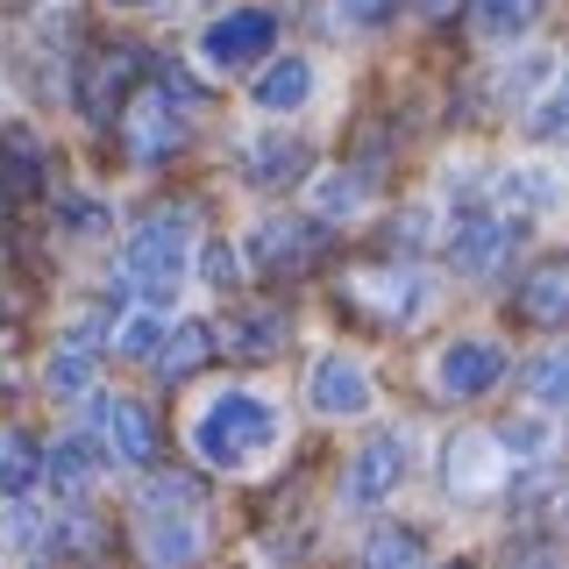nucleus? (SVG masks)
<instances>
[{"mask_svg":"<svg viewBox=\"0 0 569 569\" xmlns=\"http://www.w3.org/2000/svg\"><path fill=\"white\" fill-rule=\"evenodd\" d=\"M207 356H213V328H207V320H186V328H164L157 370H164L171 385H186V378H200V370H207Z\"/></svg>","mask_w":569,"mask_h":569,"instance_id":"16","label":"nucleus"},{"mask_svg":"<svg viewBox=\"0 0 569 569\" xmlns=\"http://www.w3.org/2000/svg\"><path fill=\"white\" fill-rule=\"evenodd\" d=\"M271 43H278V22H271V14H263V8H236V14H221V22L200 36V58L221 64V71H242V64L271 58Z\"/></svg>","mask_w":569,"mask_h":569,"instance_id":"7","label":"nucleus"},{"mask_svg":"<svg viewBox=\"0 0 569 569\" xmlns=\"http://www.w3.org/2000/svg\"><path fill=\"white\" fill-rule=\"evenodd\" d=\"M512 307H520L527 328H569V257L527 263V278H520V292H512Z\"/></svg>","mask_w":569,"mask_h":569,"instance_id":"10","label":"nucleus"},{"mask_svg":"<svg viewBox=\"0 0 569 569\" xmlns=\"http://www.w3.org/2000/svg\"><path fill=\"white\" fill-rule=\"evenodd\" d=\"M307 93H313V64L307 58H278L257 79V107H271V114H284V107H307Z\"/></svg>","mask_w":569,"mask_h":569,"instance_id":"17","label":"nucleus"},{"mask_svg":"<svg viewBox=\"0 0 569 569\" xmlns=\"http://www.w3.org/2000/svg\"><path fill=\"white\" fill-rule=\"evenodd\" d=\"M0 320H8V299H0Z\"/></svg>","mask_w":569,"mask_h":569,"instance_id":"37","label":"nucleus"},{"mask_svg":"<svg viewBox=\"0 0 569 569\" xmlns=\"http://www.w3.org/2000/svg\"><path fill=\"white\" fill-rule=\"evenodd\" d=\"M328 249H335L328 221H263L257 236H249V263L271 271V278H299V271H313Z\"/></svg>","mask_w":569,"mask_h":569,"instance_id":"5","label":"nucleus"},{"mask_svg":"<svg viewBox=\"0 0 569 569\" xmlns=\"http://www.w3.org/2000/svg\"><path fill=\"white\" fill-rule=\"evenodd\" d=\"M100 427H107V456H114L121 470H150L157 462V420L142 413L136 399H107Z\"/></svg>","mask_w":569,"mask_h":569,"instance_id":"14","label":"nucleus"},{"mask_svg":"<svg viewBox=\"0 0 569 569\" xmlns=\"http://www.w3.org/2000/svg\"><path fill=\"white\" fill-rule=\"evenodd\" d=\"M533 14H541V0H470V22L485 36H527Z\"/></svg>","mask_w":569,"mask_h":569,"instance_id":"24","label":"nucleus"},{"mask_svg":"<svg viewBox=\"0 0 569 569\" xmlns=\"http://www.w3.org/2000/svg\"><path fill=\"white\" fill-rule=\"evenodd\" d=\"M435 378H441V391H449V399H485V391L506 378V349H498L491 335H462V342L441 349Z\"/></svg>","mask_w":569,"mask_h":569,"instance_id":"9","label":"nucleus"},{"mask_svg":"<svg viewBox=\"0 0 569 569\" xmlns=\"http://www.w3.org/2000/svg\"><path fill=\"white\" fill-rule=\"evenodd\" d=\"M157 342H164V320H157L150 307H136V313H121V320H114V342H107V349L129 356V363H150Z\"/></svg>","mask_w":569,"mask_h":569,"instance_id":"23","label":"nucleus"},{"mask_svg":"<svg viewBox=\"0 0 569 569\" xmlns=\"http://www.w3.org/2000/svg\"><path fill=\"white\" fill-rule=\"evenodd\" d=\"M498 441H512V449H541L548 435H541V427H533V420H512V427H506V435H498Z\"/></svg>","mask_w":569,"mask_h":569,"instance_id":"35","label":"nucleus"},{"mask_svg":"<svg viewBox=\"0 0 569 569\" xmlns=\"http://www.w3.org/2000/svg\"><path fill=\"white\" fill-rule=\"evenodd\" d=\"M186 242H192V213H186V207H150V213L129 228L121 278H129L142 299H171L178 278H186Z\"/></svg>","mask_w":569,"mask_h":569,"instance_id":"2","label":"nucleus"},{"mask_svg":"<svg viewBox=\"0 0 569 569\" xmlns=\"http://www.w3.org/2000/svg\"><path fill=\"white\" fill-rule=\"evenodd\" d=\"M520 520H541V527L569 533V485H533V491L520 498Z\"/></svg>","mask_w":569,"mask_h":569,"instance_id":"28","label":"nucleus"},{"mask_svg":"<svg viewBox=\"0 0 569 569\" xmlns=\"http://www.w3.org/2000/svg\"><path fill=\"white\" fill-rule=\"evenodd\" d=\"M342 14H349V22H356V29H378V22H385V14H391V0H349V8H342Z\"/></svg>","mask_w":569,"mask_h":569,"instance_id":"33","label":"nucleus"},{"mask_svg":"<svg viewBox=\"0 0 569 569\" xmlns=\"http://www.w3.org/2000/svg\"><path fill=\"white\" fill-rule=\"evenodd\" d=\"M36 477H43V449H36V435H22V427H8L0 435V491L22 498Z\"/></svg>","mask_w":569,"mask_h":569,"instance_id":"18","label":"nucleus"},{"mask_svg":"<svg viewBox=\"0 0 569 569\" xmlns=\"http://www.w3.org/2000/svg\"><path fill=\"white\" fill-rule=\"evenodd\" d=\"M142 556H150V562H186V556H200V527H192L186 512H157L150 533H142Z\"/></svg>","mask_w":569,"mask_h":569,"instance_id":"21","label":"nucleus"},{"mask_svg":"<svg viewBox=\"0 0 569 569\" xmlns=\"http://www.w3.org/2000/svg\"><path fill=\"white\" fill-rule=\"evenodd\" d=\"M320 207H363V178H320Z\"/></svg>","mask_w":569,"mask_h":569,"instance_id":"32","label":"nucleus"},{"mask_svg":"<svg viewBox=\"0 0 569 569\" xmlns=\"http://www.w3.org/2000/svg\"><path fill=\"white\" fill-rule=\"evenodd\" d=\"M391 242H399V249H420V242H427V213H399V228H391Z\"/></svg>","mask_w":569,"mask_h":569,"instance_id":"34","label":"nucleus"},{"mask_svg":"<svg viewBox=\"0 0 569 569\" xmlns=\"http://www.w3.org/2000/svg\"><path fill=\"white\" fill-rule=\"evenodd\" d=\"M399 477H406V449L391 435H378V441H363V449L349 456L342 491H349V506H378V498L399 491Z\"/></svg>","mask_w":569,"mask_h":569,"instance_id":"11","label":"nucleus"},{"mask_svg":"<svg viewBox=\"0 0 569 569\" xmlns=\"http://www.w3.org/2000/svg\"><path fill=\"white\" fill-rule=\"evenodd\" d=\"M43 385H50V399H79V391H93V349L64 335V349H50V363H43Z\"/></svg>","mask_w":569,"mask_h":569,"instance_id":"19","label":"nucleus"},{"mask_svg":"<svg viewBox=\"0 0 569 569\" xmlns=\"http://www.w3.org/2000/svg\"><path fill=\"white\" fill-rule=\"evenodd\" d=\"M506 249H512V221H506V213H470V221L456 228V242H449V263L470 271V278H485V271L506 263Z\"/></svg>","mask_w":569,"mask_h":569,"instance_id":"15","label":"nucleus"},{"mask_svg":"<svg viewBox=\"0 0 569 569\" xmlns=\"http://www.w3.org/2000/svg\"><path fill=\"white\" fill-rule=\"evenodd\" d=\"M527 129H533V136H562V129H569V86H562V93H548L541 107H533V114H527Z\"/></svg>","mask_w":569,"mask_h":569,"instance_id":"30","label":"nucleus"},{"mask_svg":"<svg viewBox=\"0 0 569 569\" xmlns=\"http://www.w3.org/2000/svg\"><path fill=\"white\" fill-rule=\"evenodd\" d=\"M342 307L363 320V328H406V320L427 313V278L413 263H363V271H349L342 284Z\"/></svg>","mask_w":569,"mask_h":569,"instance_id":"3","label":"nucleus"},{"mask_svg":"<svg viewBox=\"0 0 569 569\" xmlns=\"http://www.w3.org/2000/svg\"><path fill=\"white\" fill-rule=\"evenodd\" d=\"M527 391L541 406H569V349H548L527 363Z\"/></svg>","mask_w":569,"mask_h":569,"instance_id":"27","label":"nucleus"},{"mask_svg":"<svg viewBox=\"0 0 569 569\" xmlns=\"http://www.w3.org/2000/svg\"><path fill=\"white\" fill-rule=\"evenodd\" d=\"M64 228H71V236H100V228H107V207L100 200H64Z\"/></svg>","mask_w":569,"mask_h":569,"instance_id":"31","label":"nucleus"},{"mask_svg":"<svg viewBox=\"0 0 569 569\" xmlns=\"http://www.w3.org/2000/svg\"><path fill=\"white\" fill-rule=\"evenodd\" d=\"M307 142L299 136H249L242 142V178L257 192H284V186H299V178H307Z\"/></svg>","mask_w":569,"mask_h":569,"instance_id":"12","label":"nucleus"},{"mask_svg":"<svg viewBox=\"0 0 569 569\" xmlns=\"http://www.w3.org/2000/svg\"><path fill=\"white\" fill-rule=\"evenodd\" d=\"M284 335H292V320H284V313H242L236 328H228V349L249 356V363H263V356L284 349Z\"/></svg>","mask_w":569,"mask_h":569,"instance_id":"20","label":"nucleus"},{"mask_svg":"<svg viewBox=\"0 0 569 569\" xmlns=\"http://www.w3.org/2000/svg\"><path fill=\"white\" fill-rule=\"evenodd\" d=\"M136 79H142V50L136 43H100L93 58L79 64V86H71V93H79V107L93 121H114L121 100L136 93Z\"/></svg>","mask_w":569,"mask_h":569,"instance_id":"6","label":"nucleus"},{"mask_svg":"<svg viewBox=\"0 0 569 569\" xmlns=\"http://www.w3.org/2000/svg\"><path fill=\"white\" fill-rule=\"evenodd\" d=\"M271 449H278V406L257 399V391H221L192 427V456L213 462V470H242Z\"/></svg>","mask_w":569,"mask_h":569,"instance_id":"1","label":"nucleus"},{"mask_svg":"<svg viewBox=\"0 0 569 569\" xmlns=\"http://www.w3.org/2000/svg\"><path fill=\"white\" fill-rule=\"evenodd\" d=\"M307 399H313L328 420H349V413H363V406H370V370L356 363V356H320Z\"/></svg>","mask_w":569,"mask_h":569,"instance_id":"13","label":"nucleus"},{"mask_svg":"<svg viewBox=\"0 0 569 569\" xmlns=\"http://www.w3.org/2000/svg\"><path fill=\"white\" fill-rule=\"evenodd\" d=\"M200 477H186V470H164V477H142V512H200Z\"/></svg>","mask_w":569,"mask_h":569,"instance_id":"22","label":"nucleus"},{"mask_svg":"<svg viewBox=\"0 0 569 569\" xmlns=\"http://www.w3.org/2000/svg\"><path fill=\"white\" fill-rule=\"evenodd\" d=\"M506 462L512 456H498V435H456L449 441V456H441V485H449L456 498H491L498 485H506Z\"/></svg>","mask_w":569,"mask_h":569,"instance_id":"8","label":"nucleus"},{"mask_svg":"<svg viewBox=\"0 0 569 569\" xmlns=\"http://www.w3.org/2000/svg\"><path fill=\"white\" fill-rule=\"evenodd\" d=\"M200 278L213 284V292H228V284H236V249H228V242H207L200 249Z\"/></svg>","mask_w":569,"mask_h":569,"instance_id":"29","label":"nucleus"},{"mask_svg":"<svg viewBox=\"0 0 569 569\" xmlns=\"http://www.w3.org/2000/svg\"><path fill=\"white\" fill-rule=\"evenodd\" d=\"M413 8L427 14V22H449V14H456V8H470V0H413Z\"/></svg>","mask_w":569,"mask_h":569,"instance_id":"36","label":"nucleus"},{"mask_svg":"<svg viewBox=\"0 0 569 569\" xmlns=\"http://www.w3.org/2000/svg\"><path fill=\"white\" fill-rule=\"evenodd\" d=\"M420 556H427V541H420L413 527H378L363 541V562L370 569H399V562H420Z\"/></svg>","mask_w":569,"mask_h":569,"instance_id":"25","label":"nucleus"},{"mask_svg":"<svg viewBox=\"0 0 569 569\" xmlns=\"http://www.w3.org/2000/svg\"><path fill=\"white\" fill-rule=\"evenodd\" d=\"M114 121H121V142H129V157H136V164H171V157L186 150V136H192L186 100H178L164 79H157L150 93H129Z\"/></svg>","mask_w":569,"mask_h":569,"instance_id":"4","label":"nucleus"},{"mask_svg":"<svg viewBox=\"0 0 569 569\" xmlns=\"http://www.w3.org/2000/svg\"><path fill=\"white\" fill-rule=\"evenodd\" d=\"M43 470L58 477V491H86V477H93V441H79V435H64L58 449L43 456Z\"/></svg>","mask_w":569,"mask_h":569,"instance_id":"26","label":"nucleus"}]
</instances>
